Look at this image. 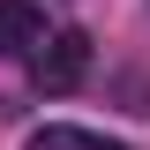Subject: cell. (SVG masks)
I'll list each match as a JSON object with an SVG mask.
<instances>
[{
    "instance_id": "obj_1",
    "label": "cell",
    "mask_w": 150,
    "mask_h": 150,
    "mask_svg": "<svg viewBox=\"0 0 150 150\" xmlns=\"http://www.w3.org/2000/svg\"><path fill=\"white\" fill-rule=\"evenodd\" d=\"M83 75H90V38H83V30H53L30 53V83H38V90H75Z\"/></svg>"
},
{
    "instance_id": "obj_2",
    "label": "cell",
    "mask_w": 150,
    "mask_h": 150,
    "mask_svg": "<svg viewBox=\"0 0 150 150\" xmlns=\"http://www.w3.org/2000/svg\"><path fill=\"white\" fill-rule=\"evenodd\" d=\"M45 45V15H38V0H0V53L8 60H30Z\"/></svg>"
},
{
    "instance_id": "obj_3",
    "label": "cell",
    "mask_w": 150,
    "mask_h": 150,
    "mask_svg": "<svg viewBox=\"0 0 150 150\" xmlns=\"http://www.w3.org/2000/svg\"><path fill=\"white\" fill-rule=\"evenodd\" d=\"M30 150H128V143H112V135H98V128H68V120H53V128L30 135Z\"/></svg>"
}]
</instances>
